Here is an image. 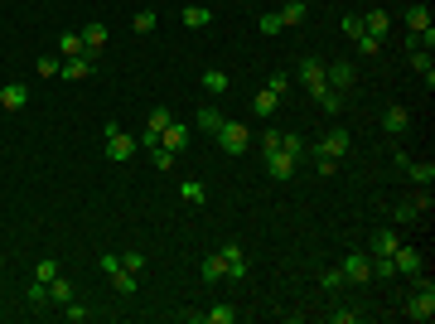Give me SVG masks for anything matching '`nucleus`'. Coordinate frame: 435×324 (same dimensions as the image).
<instances>
[{"label": "nucleus", "instance_id": "obj_1", "mask_svg": "<svg viewBox=\"0 0 435 324\" xmlns=\"http://www.w3.org/2000/svg\"><path fill=\"white\" fill-rule=\"evenodd\" d=\"M407 320H416V324H431L435 320V286H431V276H416V296L407 300Z\"/></svg>", "mask_w": 435, "mask_h": 324}, {"label": "nucleus", "instance_id": "obj_2", "mask_svg": "<svg viewBox=\"0 0 435 324\" xmlns=\"http://www.w3.org/2000/svg\"><path fill=\"white\" fill-rule=\"evenodd\" d=\"M218 145H222L227 155H242L247 145H252V131H247L242 121H222V126H218Z\"/></svg>", "mask_w": 435, "mask_h": 324}, {"label": "nucleus", "instance_id": "obj_3", "mask_svg": "<svg viewBox=\"0 0 435 324\" xmlns=\"http://www.w3.org/2000/svg\"><path fill=\"white\" fill-rule=\"evenodd\" d=\"M102 271H107V276H111V286H116V296H136V286H140V281H136V271H126V267H121V262H116V257H111V252H107V257H102Z\"/></svg>", "mask_w": 435, "mask_h": 324}, {"label": "nucleus", "instance_id": "obj_4", "mask_svg": "<svg viewBox=\"0 0 435 324\" xmlns=\"http://www.w3.org/2000/svg\"><path fill=\"white\" fill-rule=\"evenodd\" d=\"M136 150H140V140H136V135H126L121 126H107V155H111L116 164H121V160H131Z\"/></svg>", "mask_w": 435, "mask_h": 324}, {"label": "nucleus", "instance_id": "obj_5", "mask_svg": "<svg viewBox=\"0 0 435 324\" xmlns=\"http://www.w3.org/2000/svg\"><path fill=\"white\" fill-rule=\"evenodd\" d=\"M339 271H344L349 286H363V281H373V257H368V252H349V262Z\"/></svg>", "mask_w": 435, "mask_h": 324}, {"label": "nucleus", "instance_id": "obj_6", "mask_svg": "<svg viewBox=\"0 0 435 324\" xmlns=\"http://www.w3.org/2000/svg\"><path fill=\"white\" fill-rule=\"evenodd\" d=\"M354 63H324V82L329 87H334V92H344V97H349V92H354Z\"/></svg>", "mask_w": 435, "mask_h": 324}, {"label": "nucleus", "instance_id": "obj_7", "mask_svg": "<svg viewBox=\"0 0 435 324\" xmlns=\"http://www.w3.org/2000/svg\"><path fill=\"white\" fill-rule=\"evenodd\" d=\"M92 73H97V54H78V58H63V73H58V78L82 82V78H92Z\"/></svg>", "mask_w": 435, "mask_h": 324}, {"label": "nucleus", "instance_id": "obj_8", "mask_svg": "<svg viewBox=\"0 0 435 324\" xmlns=\"http://www.w3.org/2000/svg\"><path fill=\"white\" fill-rule=\"evenodd\" d=\"M300 82L310 87V97H320V92L329 87L324 82V63H320V58H305V63H300Z\"/></svg>", "mask_w": 435, "mask_h": 324}, {"label": "nucleus", "instance_id": "obj_9", "mask_svg": "<svg viewBox=\"0 0 435 324\" xmlns=\"http://www.w3.org/2000/svg\"><path fill=\"white\" fill-rule=\"evenodd\" d=\"M315 155H329V160H339V155H349V131L344 126H334V131L315 145Z\"/></svg>", "mask_w": 435, "mask_h": 324}, {"label": "nucleus", "instance_id": "obj_10", "mask_svg": "<svg viewBox=\"0 0 435 324\" xmlns=\"http://www.w3.org/2000/svg\"><path fill=\"white\" fill-rule=\"evenodd\" d=\"M392 267H397V276H421V252L402 242L397 252H392Z\"/></svg>", "mask_w": 435, "mask_h": 324}, {"label": "nucleus", "instance_id": "obj_11", "mask_svg": "<svg viewBox=\"0 0 435 324\" xmlns=\"http://www.w3.org/2000/svg\"><path fill=\"white\" fill-rule=\"evenodd\" d=\"M160 145L169 150V155H179V150L189 145V126H184V121H169V126L160 131Z\"/></svg>", "mask_w": 435, "mask_h": 324}, {"label": "nucleus", "instance_id": "obj_12", "mask_svg": "<svg viewBox=\"0 0 435 324\" xmlns=\"http://www.w3.org/2000/svg\"><path fill=\"white\" fill-rule=\"evenodd\" d=\"M218 252H222V262H227V276H232V281H242V276H247V252L237 242H222Z\"/></svg>", "mask_w": 435, "mask_h": 324}, {"label": "nucleus", "instance_id": "obj_13", "mask_svg": "<svg viewBox=\"0 0 435 324\" xmlns=\"http://www.w3.org/2000/svg\"><path fill=\"white\" fill-rule=\"evenodd\" d=\"M25 102H29L25 82H5V87H0V107L5 111H25Z\"/></svg>", "mask_w": 435, "mask_h": 324}, {"label": "nucleus", "instance_id": "obj_14", "mask_svg": "<svg viewBox=\"0 0 435 324\" xmlns=\"http://www.w3.org/2000/svg\"><path fill=\"white\" fill-rule=\"evenodd\" d=\"M266 169H271V179H290V174H295V155L271 150V155H266Z\"/></svg>", "mask_w": 435, "mask_h": 324}, {"label": "nucleus", "instance_id": "obj_15", "mask_svg": "<svg viewBox=\"0 0 435 324\" xmlns=\"http://www.w3.org/2000/svg\"><path fill=\"white\" fill-rule=\"evenodd\" d=\"M102 44H107V25L92 20V25L82 29V49H87V54H102Z\"/></svg>", "mask_w": 435, "mask_h": 324}, {"label": "nucleus", "instance_id": "obj_16", "mask_svg": "<svg viewBox=\"0 0 435 324\" xmlns=\"http://www.w3.org/2000/svg\"><path fill=\"white\" fill-rule=\"evenodd\" d=\"M402 247V238L397 233H373V242H368V257H392Z\"/></svg>", "mask_w": 435, "mask_h": 324}, {"label": "nucleus", "instance_id": "obj_17", "mask_svg": "<svg viewBox=\"0 0 435 324\" xmlns=\"http://www.w3.org/2000/svg\"><path fill=\"white\" fill-rule=\"evenodd\" d=\"M179 20H184L189 29H208V25H213V10H208V5H184Z\"/></svg>", "mask_w": 435, "mask_h": 324}, {"label": "nucleus", "instance_id": "obj_18", "mask_svg": "<svg viewBox=\"0 0 435 324\" xmlns=\"http://www.w3.org/2000/svg\"><path fill=\"white\" fill-rule=\"evenodd\" d=\"M54 49H58V58H78V54H87V49H82V34H73V29H68V34H58Z\"/></svg>", "mask_w": 435, "mask_h": 324}, {"label": "nucleus", "instance_id": "obj_19", "mask_svg": "<svg viewBox=\"0 0 435 324\" xmlns=\"http://www.w3.org/2000/svg\"><path fill=\"white\" fill-rule=\"evenodd\" d=\"M382 126H387V135H402L411 126V111L407 107H387V116H382Z\"/></svg>", "mask_w": 435, "mask_h": 324}, {"label": "nucleus", "instance_id": "obj_20", "mask_svg": "<svg viewBox=\"0 0 435 324\" xmlns=\"http://www.w3.org/2000/svg\"><path fill=\"white\" fill-rule=\"evenodd\" d=\"M193 121H198V131L218 135V126H222L227 116H222V111H218V107H198V111H193Z\"/></svg>", "mask_w": 435, "mask_h": 324}, {"label": "nucleus", "instance_id": "obj_21", "mask_svg": "<svg viewBox=\"0 0 435 324\" xmlns=\"http://www.w3.org/2000/svg\"><path fill=\"white\" fill-rule=\"evenodd\" d=\"M402 169H407L416 184H435V160H407Z\"/></svg>", "mask_w": 435, "mask_h": 324}, {"label": "nucleus", "instance_id": "obj_22", "mask_svg": "<svg viewBox=\"0 0 435 324\" xmlns=\"http://www.w3.org/2000/svg\"><path fill=\"white\" fill-rule=\"evenodd\" d=\"M407 29L411 34H416V29H431V5H421V0L407 5Z\"/></svg>", "mask_w": 435, "mask_h": 324}, {"label": "nucleus", "instance_id": "obj_23", "mask_svg": "<svg viewBox=\"0 0 435 324\" xmlns=\"http://www.w3.org/2000/svg\"><path fill=\"white\" fill-rule=\"evenodd\" d=\"M387 25H392L387 10H368V15H363V29H368L373 39H387Z\"/></svg>", "mask_w": 435, "mask_h": 324}, {"label": "nucleus", "instance_id": "obj_24", "mask_svg": "<svg viewBox=\"0 0 435 324\" xmlns=\"http://www.w3.org/2000/svg\"><path fill=\"white\" fill-rule=\"evenodd\" d=\"M411 68L426 78V87H435V63H431V54H426V49H411Z\"/></svg>", "mask_w": 435, "mask_h": 324}, {"label": "nucleus", "instance_id": "obj_25", "mask_svg": "<svg viewBox=\"0 0 435 324\" xmlns=\"http://www.w3.org/2000/svg\"><path fill=\"white\" fill-rule=\"evenodd\" d=\"M276 107H281V97H276L271 87H261V92H256V97H252V111H256V116H271Z\"/></svg>", "mask_w": 435, "mask_h": 324}, {"label": "nucleus", "instance_id": "obj_26", "mask_svg": "<svg viewBox=\"0 0 435 324\" xmlns=\"http://www.w3.org/2000/svg\"><path fill=\"white\" fill-rule=\"evenodd\" d=\"M68 300H73V286H68L63 271H58L54 281H49V305H68Z\"/></svg>", "mask_w": 435, "mask_h": 324}, {"label": "nucleus", "instance_id": "obj_27", "mask_svg": "<svg viewBox=\"0 0 435 324\" xmlns=\"http://www.w3.org/2000/svg\"><path fill=\"white\" fill-rule=\"evenodd\" d=\"M179 199H184V203H189V208H198V203H203V199H208V189H203V184H198V179H184V184H179Z\"/></svg>", "mask_w": 435, "mask_h": 324}, {"label": "nucleus", "instance_id": "obj_28", "mask_svg": "<svg viewBox=\"0 0 435 324\" xmlns=\"http://www.w3.org/2000/svg\"><path fill=\"white\" fill-rule=\"evenodd\" d=\"M276 15H281V25H305V0H286Z\"/></svg>", "mask_w": 435, "mask_h": 324}, {"label": "nucleus", "instance_id": "obj_29", "mask_svg": "<svg viewBox=\"0 0 435 324\" xmlns=\"http://www.w3.org/2000/svg\"><path fill=\"white\" fill-rule=\"evenodd\" d=\"M203 87H208V92H227V87H232V78H227V73H222V68H208V73H203Z\"/></svg>", "mask_w": 435, "mask_h": 324}, {"label": "nucleus", "instance_id": "obj_30", "mask_svg": "<svg viewBox=\"0 0 435 324\" xmlns=\"http://www.w3.org/2000/svg\"><path fill=\"white\" fill-rule=\"evenodd\" d=\"M222 276H227V262H222V252H213L203 262V281H222Z\"/></svg>", "mask_w": 435, "mask_h": 324}, {"label": "nucleus", "instance_id": "obj_31", "mask_svg": "<svg viewBox=\"0 0 435 324\" xmlns=\"http://www.w3.org/2000/svg\"><path fill=\"white\" fill-rule=\"evenodd\" d=\"M407 203L416 208V213H431V208H435V194H431V184H421V194H411Z\"/></svg>", "mask_w": 435, "mask_h": 324}, {"label": "nucleus", "instance_id": "obj_32", "mask_svg": "<svg viewBox=\"0 0 435 324\" xmlns=\"http://www.w3.org/2000/svg\"><path fill=\"white\" fill-rule=\"evenodd\" d=\"M203 320H208V324H232V320H237V310H232V305H213V310H203Z\"/></svg>", "mask_w": 435, "mask_h": 324}, {"label": "nucleus", "instance_id": "obj_33", "mask_svg": "<svg viewBox=\"0 0 435 324\" xmlns=\"http://www.w3.org/2000/svg\"><path fill=\"white\" fill-rule=\"evenodd\" d=\"M58 73H63V58H58V54L39 58V78H58Z\"/></svg>", "mask_w": 435, "mask_h": 324}, {"label": "nucleus", "instance_id": "obj_34", "mask_svg": "<svg viewBox=\"0 0 435 324\" xmlns=\"http://www.w3.org/2000/svg\"><path fill=\"white\" fill-rule=\"evenodd\" d=\"M344 34H349V39H363V34H368V29H363V15H354V10H349V15H344Z\"/></svg>", "mask_w": 435, "mask_h": 324}, {"label": "nucleus", "instance_id": "obj_35", "mask_svg": "<svg viewBox=\"0 0 435 324\" xmlns=\"http://www.w3.org/2000/svg\"><path fill=\"white\" fill-rule=\"evenodd\" d=\"M320 107H324V111H344V92L324 87V92H320Z\"/></svg>", "mask_w": 435, "mask_h": 324}, {"label": "nucleus", "instance_id": "obj_36", "mask_svg": "<svg viewBox=\"0 0 435 324\" xmlns=\"http://www.w3.org/2000/svg\"><path fill=\"white\" fill-rule=\"evenodd\" d=\"M256 29H261V34H281V15H276V10H266V15H261V20H256Z\"/></svg>", "mask_w": 435, "mask_h": 324}, {"label": "nucleus", "instance_id": "obj_37", "mask_svg": "<svg viewBox=\"0 0 435 324\" xmlns=\"http://www.w3.org/2000/svg\"><path fill=\"white\" fill-rule=\"evenodd\" d=\"M281 150H286V155H295V160H300V155H305V140H300V135L290 131V135H281Z\"/></svg>", "mask_w": 435, "mask_h": 324}, {"label": "nucleus", "instance_id": "obj_38", "mask_svg": "<svg viewBox=\"0 0 435 324\" xmlns=\"http://www.w3.org/2000/svg\"><path fill=\"white\" fill-rule=\"evenodd\" d=\"M150 160H155V169H174V160H179V155H169L164 145H155V150H150Z\"/></svg>", "mask_w": 435, "mask_h": 324}, {"label": "nucleus", "instance_id": "obj_39", "mask_svg": "<svg viewBox=\"0 0 435 324\" xmlns=\"http://www.w3.org/2000/svg\"><path fill=\"white\" fill-rule=\"evenodd\" d=\"M320 286H324V291H339V286H344V271L334 267V271H320Z\"/></svg>", "mask_w": 435, "mask_h": 324}, {"label": "nucleus", "instance_id": "obj_40", "mask_svg": "<svg viewBox=\"0 0 435 324\" xmlns=\"http://www.w3.org/2000/svg\"><path fill=\"white\" fill-rule=\"evenodd\" d=\"M87 315H92V310H82L78 300H68V305H63V320H73V324H82Z\"/></svg>", "mask_w": 435, "mask_h": 324}, {"label": "nucleus", "instance_id": "obj_41", "mask_svg": "<svg viewBox=\"0 0 435 324\" xmlns=\"http://www.w3.org/2000/svg\"><path fill=\"white\" fill-rule=\"evenodd\" d=\"M54 276H58V262H54V257H44V262H39V276H34V281H44V286H49Z\"/></svg>", "mask_w": 435, "mask_h": 324}, {"label": "nucleus", "instance_id": "obj_42", "mask_svg": "<svg viewBox=\"0 0 435 324\" xmlns=\"http://www.w3.org/2000/svg\"><path fill=\"white\" fill-rule=\"evenodd\" d=\"M121 267L140 276V271H145V252H126V257H121Z\"/></svg>", "mask_w": 435, "mask_h": 324}, {"label": "nucleus", "instance_id": "obj_43", "mask_svg": "<svg viewBox=\"0 0 435 324\" xmlns=\"http://www.w3.org/2000/svg\"><path fill=\"white\" fill-rule=\"evenodd\" d=\"M354 44H358V54H368V58L382 49V39H373V34H363V39H354Z\"/></svg>", "mask_w": 435, "mask_h": 324}, {"label": "nucleus", "instance_id": "obj_44", "mask_svg": "<svg viewBox=\"0 0 435 324\" xmlns=\"http://www.w3.org/2000/svg\"><path fill=\"white\" fill-rule=\"evenodd\" d=\"M29 305H49V286H44V281L29 286Z\"/></svg>", "mask_w": 435, "mask_h": 324}, {"label": "nucleus", "instance_id": "obj_45", "mask_svg": "<svg viewBox=\"0 0 435 324\" xmlns=\"http://www.w3.org/2000/svg\"><path fill=\"white\" fill-rule=\"evenodd\" d=\"M155 29V10H140L136 15V34H150Z\"/></svg>", "mask_w": 435, "mask_h": 324}, {"label": "nucleus", "instance_id": "obj_46", "mask_svg": "<svg viewBox=\"0 0 435 324\" xmlns=\"http://www.w3.org/2000/svg\"><path fill=\"white\" fill-rule=\"evenodd\" d=\"M392 218H397V223H416V218H421V213H416L411 203H397V208H392Z\"/></svg>", "mask_w": 435, "mask_h": 324}, {"label": "nucleus", "instance_id": "obj_47", "mask_svg": "<svg viewBox=\"0 0 435 324\" xmlns=\"http://www.w3.org/2000/svg\"><path fill=\"white\" fill-rule=\"evenodd\" d=\"M261 150H266V155H271V150H281V131H276V126L261 135Z\"/></svg>", "mask_w": 435, "mask_h": 324}, {"label": "nucleus", "instance_id": "obj_48", "mask_svg": "<svg viewBox=\"0 0 435 324\" xmlns=\"http://www.w3.org/2000/svg\"><path fill=\"white\" fill-rule=\"evenodd\" d=\"M329 320H334V324H358V310H334Z\"/></svg>", "mask_w": 435, "mask_h": 324}, {"label": "nucleus", "instance_id": "obj_49", "mask_svg": "<svg viewBox=\"0 0 435 324\" xmlns=\"http://www.w3.org/2000/svg\"><path fill=\"white\" fill-rule=\"evenodd\" d=\"M286 87H290V78H281V73H271V92H276V97H286Z\"/></svg>", "mask_w": 435, "mask_h": 324}, {"label": "nucleus", "instance_id": "obj_50", "mask_svg": "<svg viewBox=\"0 0 435 324\" xmlns=\"http://www.w3.org/2000/svg\"><path fill=\"white\" fill-rule=\"evenodd\" d=\"M0 267H5V262H0Z\"/></svg>", "mask_w": 435, "mask_h": 324}]
</instances>
